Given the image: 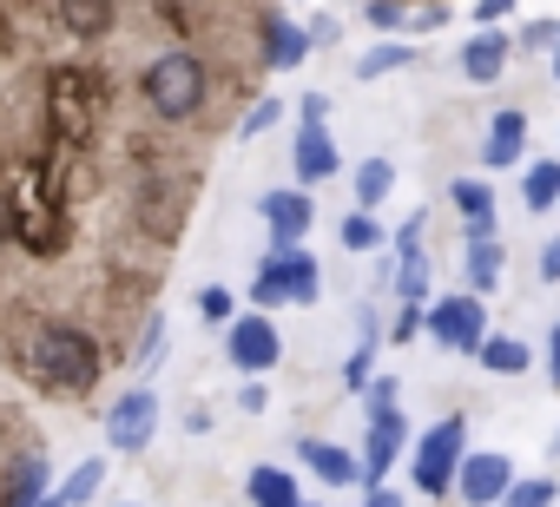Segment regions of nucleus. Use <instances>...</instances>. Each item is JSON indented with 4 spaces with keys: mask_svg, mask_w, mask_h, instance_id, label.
Segmentation results:
<instances>
[{
    "mask_svg": "<svg viewBox=\"0 0 560 507\" xmlns=\"http://www.w3.org/2000/svg\"><path fill=\"white\" fill-rule=\"evenodd\" d=\"M442 21H448V8H422V14H409V27H416V34H435Z\"/></svg>",
    "mask_w": 560,
    "mask_h": 507,
    "instance_id": "obj_37",
    "label": "nucleus"
},
{
    "mask_svg": "<svg viewBox=\"0 0 560 507\" xmlns=\"http://www.w3.org/2000/svg\"><path fill=\"white\" fill-rule=\"evenodd\" d=\"M337 237H343V250H376L383 244V224H376V211H350Z\"/></svg>",
    "mask_w": 560,
    "mask_h": 507,
    "instance_id": "obj_27",
    "label": "nucleus"
},
{
    "mask_svg": "<svg viewBox=\"0 0 560 507\" xmlns=\"http://www.w3.org/2000/svg\"><path fill=\"white\" fill-rule=\"evenodd\" d=\"M257 211H264V224H270V244H277V250H291V244L317 224V204H311V191H304V185H277V191H264V198H257Z\"/></svg>",
    "mask_w": 560,
    "mask_h": 507,
    "instance_id": "obj_10",
    "label": "nucleus"
},
{
    "mask_svg": "<svg viewBox=\"0 0 560 507\" xmlns=\"http://www.w3.org/2000/svg\"><path fill=\"white\" fill-rule=\"evenodd\" d=\"M291 172H298V185H324V178H337V172H343V152H337V139H330V126H324V119H304V126H298Z\"/></svg>",
    "mask_w": 560,
    "mask_h": 507,
    "instance_id": "obj_12",
    "label": "nucleus"
},
{
    "mask_svg": "<svg viewBox=\"0 0 560 507\" xmlns=\"http://www.w3.org/2000/svg\"><path fill=\"white\" fill-rule=\"evenodd\" d=\"M553 86H560V47H553Z\"/></svg>",
    "mask_w": 560,
    "mask_h": 507,
    "instance_id": "obj_41",
    "label": "nucleus"
},
{
    "mask_svg": "<svg viewBox=\"0 0 560 507\" xmlns=\"http://www.w3.org/2000/svg\"><path fill=\"white\" fill-rule=\"evenodd\" d=\"M448 198H455V211L468 217V237H494V185H488V178H455Z\"/></svg>",
    "mask_w": 560,
    "mask_h": 507,
    "instance_id": "obj_16",
    "label": "nucleus"
},
{
    "mask_svg": "<svg viewBox=\"0 0 560 507\" xmlns=\"http://www.w3.org/2000/svg\"><path fill=\"white\" fill-rule=\"evenodd\" d=\"M402 67H416V47H409V40H383V47H370V54L357 60V80H389V73H402Z\"/></svg>",
    "mask_w": 560,
    "mask_h": 507,
    "instance_id": "obj_23",
    "label": "nucleus"
},
{
    "mask_svg": "<svg viewBox=\"0 0 560 507\" xmlns=\"http://www.w3.org/2000/svg\"><path fill=\"white\" fill-rule=\"evenodd\" d=\"M363 507H402V494H396V487H383V481H376V487H370V500H363Z\"/></svg>",
    "mask_w": 560,
    "mask_h": 507,
    "instance_id": "obj_38",
    "label": "nucleus"
},
{
    "mask_svg": "<svg viewBox=\"0 0 560 507\" xmlns=\"http://www.w3.org/2000/svg\"><path fill=\"white\" fill-rule=\"evenodd\" d=\"M508 481H514V461H508L501 448H468L462 468H455V494H462L468 507H494V500L508 494Z\"/></svg>",
    "mask_w": 560,
    "mask_h": 507,
    "instance_id": "obj_9",
    "label": "nucleus"
},
{
    "mask_svg": "<svg viewBox=\"0 0 560 507\" xmlns=\"http://www.w3.org/2000/svg\"><path fill=\"white\" fill-rule=\"evenodd\" d=\"M540 278H547V284H560V237H547V244H540Z\"/></svg>",
    "mask_w": 560,
    "mask_h": 507,
    "instance_id": "obj_35",
    "label": "nucleus"
},
{
    "mask_svg": "<svg viewBox=\"0 0 560 507\" xmlns=\"http://www.w3.org/2000/svg\"><path fill=\"white\" fill-rule=\"evenodd\" d=\"M257 54H264V67H270V73H291V67H304V60H311V34H304L291 14L264 8V14H257Z\"/></svg>",
    "mask_w": 560,
    "mask_h": 507,
    "instance_id": "obj_11",
    "label": "nucleus"
},
{
    "mask_svg": "<svg viewBox=\"0 0 560 507\" xmlns=\"http://www.w3.org/2000/svg\"><path fill=\"white\" fill-rule=\"evenodd\" d=\"M422 330H429L442 350L475 356V350H481V337H488V310H481V297H475V291H462V297L429 304V310H422Z\"/></svg>",
    "mask_w": 560,
    "mask_h": 507,
    "instance_id": "obj_5",
    "label": "nucleus"
},
{
    "mask_svg": "<svg viewBox=\"0 0 560 507\" xmlns=\"http://www.w3.org/2000/svg\"><path fill=\"white\" fill-rule=\"evenodd\" d=\"M264 402H270V389H264V382H244V389H237V409H244V415H257Z\"/></svg>",
    "mask_w": 560,
    "mask_h": 507,
    "instance_id": "obj_36",
    "label": "nucleus"
},
{
    "mask_svg": "<svg viewBox=\"0 0 560 507\" xmlns=\"http://www.w3.org/2000/svg\"><path fill=\"white\" fill-rule=\"evenodd\" d=\"M468 455V415H442L435 428H422L416 455H409V481L422 494H455V468Z\"/></svg>",
    "mask_w": 560,
    "mask_h": 507,
    "instance_id": "obj_4",
    "label": "nucleus"
},
{
    "mask_svg": "<svg viewBox=\"0 0 560 507\" xmlns=\"http://www.w3.org/2000/svg\"><path fill=\"white\" fill-rule=\"evenodd\" d=\"M553 455H560V435H553Z\"/></svg>",
    "mask_w": 560,
    "mask_h": 507,
    "instance_id": "obj_44",
    "label": "nucleus"
},
{
    "mask_svg": "<svg viewBox=\"0 0 560 507\" xmlns=\"http://www.w3.org/2000/svg\"><path fill=\"white\" fill-rule=\"evenodd\" d=\"M298 113H304V119H324V113H330V99H324V93H304V106H298Z\"/></svg>",
    "mask_w": 560,
    "mask_h": 507,
    "instance_id": "obj_40",
    "label": "nucleus"
},
{
    "mask_svg": "<svg viewBox=\"0 0 560 507\" xmlns=\"http://www.w3.org/2000/svg\"><path fill=\"white\" fill-rule=\"evenodd\" d=\"M198 317L224 330V323L237 317V304H231V291H224V284H205V291H198Z\"/></svg>",
    "mask_w": 560,
    "mask_h": 507,
    "instance_id": "obj_28",
    "label": "nucleus"
},
{
    "mask_svg": "<svg viewBox=\"0 0 560 507\" xmlns=\"http://www.w3.org/2000/svg\"><path fill=\"white\" fill-rule=\"evenodd\" d=\"M350 185H357V211H376V204L396 191V165H389V158H363Z\"/></svg>",
    "mask_w": 560,
    "mask_h": 507,
    "instance_id": "obj_22",
    "label": "nucleus"
},
{
    "mask_svg": "<svg viewBox=\"0 0 560 507\" xmlns=\"http://www.w3.org/2000/svg\"><path fill=\"white\" fill-rule=\"evenodd\" d=\"M139 99H145V113L159 119V126H198L205 119V106H211V60L178 34V40H165V47H152V54H139Z\"/></svg>",
    "mask_w": 560,
    "mask_h": 507,
    "instance_id": "obj_2",
    "label": "nucleus"
},
{
    "mask_svg": "<svg viewBox=\"0 0 560 507\" xmlns=\"http://www.w3.org/2000/svg\"><path fill=\"white\" fill-rule=\"evenodd\" d=\"M224 356H231V369H244V376H270L277 356H284V337H277L270 310L231 317V323H224Z\"/></svg>",
    "mask_w": 560,
    "mask_h": 507,
    "instance_id": "obj_6",
    "label": "nucleus"
},
{
    "mask_svg": "<svg viewBox=\"0 0 560 507\" xmlns=\"http://www.w3.org/2000/svg\"><path fill=\"white\" fill-rule=\"evenodd\" d=\"M409 448V422H402V409H376L370 415V428H363V455H357V481L363 487H376L389 468H396V455Z\"/></svg>",
    "mask_w": 560,
    "mask_h": 507,
    "instance_id": "obj_8",
    "label": "nucleus"
},
{
    "mask_svg": "<svg viewBox=\"0 0 560 507\" xmlns=\"http://www.w3.org/2000/svg\"><path fill=\"white\" fill-rule=\"evenodd\" d=\"M508 54H514V40H508L501 27H475V34H468V47H462V80L494 86V80L508 73Z\"/></svg>",
    "mask_w": 560,
    "mask_h": 507,
    "instance_id": "obj_13",
    "label": "nucleus"
},
{
    "mask_svg": "<svg viewBox=\"0 0 560 507\" xmlns=\"http://www.w3.org/2000/svg\"><path fill=\"white\" fill-rule=\"evenodd\" d=\"M363 21H370L376 34H396V27H409V8H402V0H370Z\"/></svg>",
    "mask_w": 560,
    "mask_h": 507,
    "instance_id": "obj_29",
    "label": "nucleus"
},
{
    "mask_svg": "<svg viewBox=\"0 0 560 507\" xmlns=\"http://www.w3.org/2000/svg\"><path fill=\"white\" fill-rule=\"evenodd\" d=\"M553 500H560V481H553V474H527V481L514 474L494 507H553Z\"/></svg>",
    "mask_w": 560,
    "mask_h": 507,
    "instance_id": "obj_24",
    "label": "nucleus"
},
{
    "mask_svg": "<svg viewBox=\"0 0 560 507\" xmlns=\"http://www.w3.org/2000/svg\"><path fill=\"white\" fill-rule=\"evenodd\" d=\"M100 487H106V455H86L80 468H67V481L54 487V500L60 507H86V500H100Z\"/></svg>",
    "mask_w": 560,
    "mask_h": 507,
    "instance_id": "obj_19",
    "label": "nucleus"
},
{
    "mask_svg": "<svg viewBox=\"0 0 560 507\" xmlns=\"http://www.w3.org/2000/svg\"><path fill=\"white\" fill-rule=\"evenodd\" d=\"M244 494H250V507H298L304 500V487H298V474L291 468H250V481H244Z\"/></svg>",
    "mask_w": 560,
    "mask_h": 507,
    "instance_id": "obj_17",
    "label": "nucleus"
},
{
    "mask_svg": "<svg viewBox=\"0 0 560 507\" xmlns=\"http://www.w3.org/2000/svg\"><path fill=\"white\" fill-rule=\"evenodd\" d=\"M389 337H396V343H416V337H422V304H402V317H396Z\"/></svg>",
    "mask_w": 560,
    "mask_h": 507,
    "instance_id": "obj_34",
    "label": "nucleus"
},
{
    "mask_svg": "<svg viewBox=\"0 0 560 507\" xmlns=\"http://www.w3.org/2000/svg\"><path fill=\"white\" fill-rule=\"evenodd\" d=\"M521 204L527 211H553L560 204V158H534L521 172Z\"/></svg>",
    "mask_w": 560,
    "mask_h": 507,
    "instance_id": "obj_20",
    "label": "nucleus"
},
{
    "mask_svg": "<svg viewBox=\"0 0 560 507\" xmlns=\"http://www.w3.org/2000/svg\"><path fill=\"white\" fill-rule=\"evenodd\" d=\"M396 297L402 304H422L429 297V258H422V250H409V258L396 264Z\"/></svg>",
    "mask_w": 560,
    "mask_h": 507,
    "instance_id": "obj_25",
    "label": "nucleus"
},
{
    "mask_svg": "<svg viewBox=\"0 0 560 507\" xmlns=\"http://www.w3.org/2000/svg\"><path fill=\"white\" fill-rule=\"evenodd\" d=\"M553 507H560V500H553Z\"/></svg>",
    "mask_w": 560,
    "mask_h": 507,
    "instance_id": "obj_45",
    "label": "nucleus"
},
{
    "mask_svg": "<svg viewBox=\"0 0 560 507\" xmlns=\"http://www.w3.org/2000/svg\"><path fill=\"white\" fill-rule=\"evenodd\" d=\"M475 363H481V369H494V376H521V369L534 363V350H527L521 337H481Z\"/></svg>",
    "mask_w": 560,
    "mask_h": 507,
    "instance_id": "obj_21",
    "label": "nucleus"
},
{
    "mask_svg": "<svg viewBox=\"0 0 560 507\" xmlns=\"http://www.w3.org/2000/svg\"><path fill=\"white\" fill-rule=\"evenodd\" d=\"M422 224H429L422 211H409V217L396 224V258H409V250H422Z\"/></svg>",
    "mask_w": 560,
    "mask_h": 507,
    "instance_id": "obj_31",
    "label": "nucleus"
},
{
    "mask_svg": "<svg viewBox=\"0 0 560 507\" xmlns=\"http://www.w3.org/2000/svg\"><path fill=\"white\" fill-rule=\"evenodd\" d=\"M152 435H159V396H152L145 382H132V389L106 409V448H113V455H145Z\"/></svg>",
    "mask_w": 560,
    "mask_h": 507,
    "instance_id": "obj_7",
    "label": "nucleus"
},
{
    "mask_svg": "<svg viewBox=\"0 0 560 507\" xmlns=\"http://www.w3.org/2000/svg\"><path fill=\"white\" fill-rule=\"evenodd\" d=\"M521 47H527V54H553V47H560V21H534V27L521 34Z\"/></svg>",
    "mask_w": 560,
    "mask_h": 507,
    "instance_id": "obj_30",
    "label": "nucleus"
},
{
    "mask_svg": "<svg viewBox=\"0 0 560 507\" xmlns=\"http://www.w3.org/2000/svg\"><path fill=\"white\" fill-rule=\"evenodd\" d=\"M0 369H8L14 382H27L34 396H47V402H93L100 382H106V369H113V350L86 323L54 317V323H34L8 350V363H0Z\"/></svg>",
    "mask_w": 560,
    "mask_h": 507,
    "instance_id": "obj_1",
    "label": "nucleus"
},
{
    "mask_svg": "<svg viewBox=\"0 0 560 507\" xmlns=\"http://www.w3.org/2000/svg\"><path fill=\"white\" fill-rule=\"evenodd\" d=\"M298 461H304L324 487H357V455H350V448H337V441L304 435V441H298Z\"/></svg>",
    "mask_w": 560,
    "mask_h": 507,
    "instance_id": "obj_15",
    "label": "nucleus"
},
{
    "mask_svg": "<svg viewBox=\"0 0 560 507\" xmlns=\"http://www.w3.org/2000/svg\"><path fill=\"white\" fill-rule=\"evenodd\" d=\"M277 119H284V99H270V93H264V99H257V106H250V113L237 119V145H250V139H264V132H270Z\"/></svg>",
    "mask_w": 560,
    "mask_h": 507,
    "instance_id": "obj_26",
    "label": "nucleus"
},
{
    "mask_svg": "<svg viewBox=\"0 0 560 507\" xmlns=\"http://www.w3.org/2000/svg\"><path fill=\"white\" fill-rule=\"evenodd\" d=\"M363 396H370V415H376V409H396V376H370Z\"/></svg>",
    "mask_w": 560,
    "mask_h": 507,
    "instance_id": "obj_33",
    "label": "nucleus"
},
{
    "mask_svg": "<svg viewBox=\"0 0 560 507\" xmlns=\"http://www.w3.org/2000/svg\"><path fill=\"white\" fill-rule=\"evenodd\" d=\"M514 8H521V0H475V27H501Z\"/></svg>",
    "mask_w": 560,
    "mask_h": 507,
    "instance_id": "obj_32",
    "label": "nucleus"
},
{
    "mask_svg": "<svg viewBox=\"0 0 560 507\" xmlns=\"http://www.w3.org/2000/svg\"><path fill=\"white\" fill-rule=\"evenodd\" d=\"M298 507H317V500H298Z\"/></svg>",
    "mask_w": 560,
    "mask_h": 507,
    "instance_id": "obj_43",
    "label": "nucleus"
},
{
    "mask_svg": "<svg viewBox=\"0 0 560 507\" xmlns=\"http://www.w3.org/2000/svg\"><path fill=\"white\" fill-rule=\"evenodd\" d=\"M547 376H553V382H560V323H553V330H547Z\"/></svg>",
    "mask_w": 560,
    "mask_h": 507,
    "instance_id": "obj_39",
    "label": "nucleus"
},
{
    "mask_svg": "<svg viewBox=\"0 0 560 507\" xmlns=\"http://www.w3.org/2000/svg\"><path fill=\"white\" fill-rule=\"evenodd\" d=\"M34 507H60V500H54V494H47V500H34Z\"/></svg>",
    "mask_w": 560,
    "mask_h": 507,
    "instance_id": "obj_42",
    "label": "nucleus"
},
{
    "mask_svg": "<svg viewBox=\"0 0 560 507\" xmlns=\"http://www.w3.org/2000/svg\"><path fill=\"white\" fill-rule=\"evenodd\" d=\"M324 297V271H317V258L311 250H270V258L257 264V278H250V304L257 310H284V304H317Z\"/></svg>",
    "mask_w": 560,
    "mask_h": 507,
    "instance_id": "obj_3",
    "label": "nucleus"
},
{
    "mask_svg": "<svg viewBox=\"0 0 560 507\" xmlns=\"http://www.w3.org/2000/svg\"><path fill=\"white\" fill-rule=\"evenodd\" d=\"M527 158V113H494L488 119V139H481V165L488 172H508V165H521Z\"/></svg>",
    "mask_w": 560,
    "mask_h": 507,
    "instance_id": "obj_14",
    "label": "nucleus"
},
{
    "mask_svg": "<svg viewBox=\"0 0 560 507\" xmlns=\"http://www.w3.org/2000/svg\"><path fill=\"white\" fill-rule=\"evenodd\" d=\"M501 264H508L501 237H468V291H475V297H488V291L501 284Z\"/></svg>",
    "mask_w": 560,
    "mask_h": 507,
    "instance_id": "obj_18",
    "label": "nucleus"
}]
</instances>
